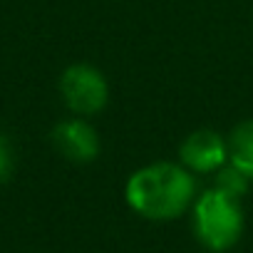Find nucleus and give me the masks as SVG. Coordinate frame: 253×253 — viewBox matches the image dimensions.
Wrapping results in <instances>:
<instances>
[{
  "mask_svg": "<svg viewBox=\"0 0 253 253\" xmlns=\"http://www.w3.org/2000/svg\"><path fill=\"white\" fill-rule=\"evenodd\" d=\"M124 199L134 213L147 221H171L194 206L196 179L181 164L154 162L126 179Z\"/></svg>",
  "mask_w": 253,
  "mask_h": 253,
  "instance_id": "nucleus-1",
  "label": "nucleus"
},
{
  "mask_svg": "<svg viewBox=\"0 0 253 253\" xmlns=\"http://www.w3.org/2000/svg\"><path fill=\"white\" fill-rule=\"evenodd\" d=\"M191 226L196 241L211 253L231 251L243 236L241 199H233L216 186L196 196L191 206Z\"/></svg>",
  "mask_w": 253,
  "mask_h": 253,
  "instance_id": "nucleus-2",
  "label": "nucleus"
},
{
  "mask_svg": "<svg viewBox=\"0 0 253 253\" xmlns=\"http://www.w3.org/2000/svg\"><path fill=\"white\" fill-rule=\"evenodd\" d=\"M57 89L65 107L77 117H94L109 102V82L104 72L89 62H75L65 67Z\"/></svg>",
  "mask_w": 253,
  "mask_h": 253,
  "instance_id": "nucleus-3",
  "label": "nucleus"
},
{
  "mask_svg": "<svg viewBox=\"0 0 253 253\" xmlns=\"http://www.w3.org/2000/svg\"><path fill=\"white\" fill-rule=\"evenodd\" d=\"M50 142L55 152L72 164H89L99 157V134L84 117H70L52 126Z\"/></svg>",
  "mask_w": 253,
  "mask_h": 253,
  "instance_id": "nucleus-4",
  "label": "nucleus"
},
{
  "mask_svg": "<svg viewBox=\"0 0 253 253\" xmlns=\"http://www.w3.org/2000/svg\"><path fill=\"white\" fill-rule=\"evenodd\" d=\"M179 164L191 174H216L228 164V139L213 129H196L179 144Z\"/></svg>",
  "mask_w": 253,
  "mask_h": 253,
  "instance_id": "nucleus-5",
  "label": "nucleus"
},
{
  "mask_svg": "<svg viewBox=\"0 0 253 253\" xmlns=\"http://www.w3.org/2000/svg\"><path fill=\"white\" fill-rule=\"evenodd\" d=\"M226 139H228V164H233L253 181V119L238 122Z\"/></svg>",
  "mask_w": 253,
  "mask_h": 253,
  "instance_id": "nucleus-6",
  "label": "nucleus"
},
{
  "mask_svg": "<svg viewBox=\"0 0 253 253\" xmlns=\"http://www.w3.org/2000/svg\"><path fill=\"white\" fill-rule=\"evenodd\" d=\"M213 186H216L218 191L233 196V199H243L246 191H248V186H251V179H248L243 171H238L233 164H223V167L216 171Z\"/></svg>",
  "mask_w": 253,
  "mask_h": 253,
  "instance_id": "nucleus-7",
  "label": "nucleus"
},
{
  "mask_svg": "<svg viewBox=\"0 0 253 253\" xmlns=\"http://www.w3.org/2000/svg\"><path fill=\"white\" fill-rule=\"evenodd\" d=\"M15 169V149L10 144V139L0 132V181H5Z\"/></svg>",
  "mask_w": 253,
  "mask_h": 253,
  "instance_id": "nucleus-8",
  "label": "nucleus"
}]
</instances>
